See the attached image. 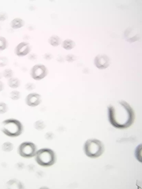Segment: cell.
<instances>
[{"mask_svg":"<svg viewBox=\"0 0 142 189\" xmlns=\"http://www.w3.org/2000/svg\"><path fill=\"white\" fill-rule=\"evenodd\" d=\"M108 110L109 121L116 128L126 129L130 127L134 122V111L130 105L124 101H119L109 105Z\"/></svg>","mask_w":142,"mask_h":189,"instance_id":"cell-1","label":"cell"},{"mask_svg":"<svg viewBox=\"0 0 142 189\" xmlns=\"http://www.w3.org/2000/svg\"><path fill=\"white\" fill-rule=\"evenodd\" d=\"M1 130L6 135L11 137H15L22 134L23 131V126L18 120L14 119H9L2 122Z\"/></svg>","mask_w":142,"mask_h":189,"instance_id":"cell-2","label":"cell"},{"mask_svg":"<svg viewBox=\"0 0 142 189\" xmlns=\"http://www.w3.org/2000/svg\"><path fill=\"white\" fill-rule=\"evenodd\" d=\"M35 160L39 165L43 167L53 165L56 161V155L54 151L48 148H43L37 151Z\"/></svg>","mask_w":142,"mask_h":189,"instance_id":"cell-3","label":"cell"},{"mask_svg":"<svg viewBox=\"0 0 142 189\" xmlns=\"http://www.w3.org/2000/svg\"><path fill=\"white\" fill-rule=\"evenodd\" d=\"M84 151L88 157L96 158L101 156L104 153V145L99 140L90 139L87 140L84 144Z\"/></svg>","mask_w":142,"mask_h":189,"instance_id":"cell-4","label":"cell"},{"mask_svg":"<svg viewBox=\"0 0 142 189\" xmlns=\"http://www.w3.org/2000/svg\"><path fill=\"white\" fill-rule=\"evenodd\" d=\"M35 145L31 142L22 143L18 149V153L22 157L30 158L35 156L37 151Z\"/></svg>","mask_w":142,"mask_h":189,"instance_id":"cell-5","label":"cell"},{"mask_svg":"<svg viewBox=\"0 0 142 189\" xmlns=\"http://www.w3.org/2000/svg\"><path fill=\"white\" fill-rule=\"evenodd\" d=\"M47 69L42 65H37L34 66L30 71L31 78L36 81H40L45 78L48 74Z\"/></svg>","mask_w":142,"mask_h":189,"instance_id":"cell-6","label":"cell"},{"mask_svg":"<svg viewBox=\"0 0 142 189\" xmlns=\"http://www.w3.org/2000/svg\"><path fill=\"white\" fill-rule=\"evenodd\" d=\"M42 101L41 96L38 93H32L29 94L26 97L25 102L30 107H34L39 105Z\"/></svg>","mask_w":142,"mask_h":189,"instance_id":"cell-7","label":"cell"},{"mask_svg":"<svg viewBox=\"0 0 142 189\" xmlns=\"http://www.w3.org/2000/svg\"><path fill=\"white\" fill-rule=\"evenodd\" d=\"M95 63L97 68L100 69L107 68L110 64V59L108 57L104 54L98 55L95 58Z\"/></svg>","mask_w":142,"mask_h":189,"instance_id":"cell-8","label":"cell"},{"mask_svg":"<svg viewBox=\"0 0 142 189\" xmlns=\"http://www.w3.org/2000/svg\"><path fill=\"white\" fill-rule=\"evenodd\" d=\"M31 48L29 44L26 42L19 44L15 48V53L19 57H23L27 55L30 51Z\"/></svg>","mask_w":142,"mask_h":189,"instance_id":"cell-9","label":"cell"},{"mask_svg":"<svg viewBox=\"0 0 142 189\" xmlns=\"http://www.w3.org/2000/svg\"><path fill=\"white\" fill-rule=\"evenodd\" d=\"M7 85L12 89H16L20 86L21 82L18 78L13 77L8 80Z\"/></svg>","mask_w":142,"mask_h":189,"instance_id":"cell-10","label":"cell"},{"mask_svg":"<svg viewBox=\"0 0 142 189\" xmlns=\"http://www.w3.org/2000/svg\"><path fill=\"white\" fill-rule=\"evenodd\" d=\"M25 24L24 22L20 18H16L13 20L10 23V26L14 29H18L23 27Z\"/></svg>","mask_w":142,"mask_h":189,"instance_id":"cell-11","label":"cell"},{"mask_svg":"<svg viewBox=\"0 0 142 189\" xmlns=\"http://www.w3.org/2000/svg\"><path fill=\"white\" fill-rule=\"evenodd\" d=\"M75 45V42L70 39L64 41L62 44V47L64 49L69 50L73 48Z\"/></svg>","mask_w":142,"mask_h":189,"instance_id":"cell-12","label":"cell"},{"mask_svg":"<svg viewBox=\"0 0 142 189\" xmlns=\"http://www.w3.org/2000/svg\"><path fill=\"white\" fill-rule=\"evenodd\" d=\"M49 43L52 46L56 47L59 45L61 43V40L58 36L54 35L51 36L49 39Z\"/></svg>","mask_w":142,"mask_h":189,"instance_id":"cell-13","label":"cell"},{"mask_svg":"<svg viewBox=\"0 0 142 189\" xmlns=\"http://www.w3.org/2000/svg\"><path fill=\"white\" fill-rule=\"evenodd\" d=\"M3 77L9 80L14 77V72L13 70L9 69H5L2 73Z\"/></svg>","mask_w":142,"mask_h":189,"instance_id":"cell-14","label":"cell"},{"mask_svg":"<svg viewBox=\"0 0 142 189\" xmlns=\"http://www.w3.org/2000/svg\"><path fill=\"white\" fill-rule=\"evenodd\" d=\"M21 97V93L19 91L16 90L12 91L9 94L10 98L14 100H19Z\"/></svg>","mask_w":142,"mask_h":189,"instance_id":"cell-15","label":"cell"},{"mask_svg":"<svg viewBox=\"0 0 142 189\" xmlns=\"http://www.w3.org/2000/svg\"><path fill=\"white\" fill-rule=\"evenodd\" d=\"M14 148V145L11 143L7 142L4 143L2 145V150L6 152H10Z\"/></svg>","mask_w":142,"mask_h":189,"instance_id":"cell-16","label":"cell"},{"mask_svg":"<svg viewBox=\"0 0 142 189\" xmlns=\"http://www.w3.org/2000/svg\"><path fill=\"white\" fill-rule=\"evenodd\" d=\"M7 105L3 102H0V115L5 114L8 110Z\"/></svg>","mask_w":142,"mask_h":189,"instance_id":"cell-17","label":"cell"},{"mask_svg":"<svg viewBox=\"0 0 142 189\" xmlns=\"http://www.w3.org/2000/svg\"><path fill=\"white\" fill-rule=\"evenodd\" d=\"M7 42L5 38L0 36V51L5 49L7 47Z\"/></svg>","mask_w":142,"mask_h":189,"instance_id":"cell-18","label":"cell"},{"mask_svg":"<svg viewBox=\"0 0 142 189\" xmlns=\"http://www.w3.org/2000/svg\"><path fill=\"white\" fill-rule=\"evenodd\" d=\"M8 62L7 58L6 57H0V67L6 66Z\"/></svg>","mask_w":142,"mask_h":189,"instance_id":"cell-19","label":"cell"},{"mask_svg":"<svg viewBox=\"0 0 142 189\" xmlns=\"http://www.w3.org/2000/svg\"><path fill=\"white\" fill-rule=\"evenodd\" d=\"M36 86L34 84L31 82L27 83L25 85V88L27 91H32L35 88Z\"/></svg>","mask_w":142,"mask_h":189,"instance_id":"cell-20","label":"cell"},{"mask_svg":"<svg viewBox=\"0 0 142 189\" xmlns=\"http://www.w3.org/2000/svg\"><path fill=\"white\" fill-rule=\"evenodd\" d=\"M34 126L36 129H41L44 127L45 124L43 121L41 120H39L35 123Z\"/></svg>","mask_w":142,"mask_h":189,"instance_id":"cell-21","label":"cell"},{"mask_svg":"<svg viewBox=\"0 0 142 189\" xmlns=\"http://www.w3.org/2000/svg\"><path fill=\"white\" fill-rule=\"evenodd\" d=\"M66 59L69 62H72L75 60V57L72 54H69L66 56Z\"/></svg>","mask_w":142,"mask_h":189,"instance_id":"cell-22","label":"cell"},{"mask_svg":"<svg viewBox=\"0 0 142 189\" xmlns=\"http://www.w3.org/2000/svg\"><path fill=\"white\" fill-rule=\"evenodd\" d=\"M7 14L4 12H2L0 13V21H4L7 18Z\"/></svg>","mask_w":142,"mask_h":189,"instance_id":"cell-23","label":"cell"},{"mask_svg":"<svg viewBox=\"0 0 142 189\" xmlns=\"http://www.w3.org/2000/svg\"><path fill=\"white\" fill-rule=\"evenodd\" d=\"M53 56L49 53H47L44 55V58L47 60H50L53 58Z\"/></svg>","mask_w":142,"mask_h":189,"instance_id":"cell-24","label":"cell"},{"mask_svg":"<svg viewBox=\"0 0 142 189\" xmlns=\"http://www.w3.org/2000/svg\"><path fill=\"white\" fill-rule=\"evenodd\" d=\"M5 89V85L4 83L1 80L0 81V92L3 91Z\"/></svg>","mask_w":142,"mask_h":189,"instance_id":"cell-25","label":"cell"},{"mask_svg":"<svg viewBox=\"0 0 142 189\" xmlns=\"http://www.w3.org/2000/svg\"><path fill=\"white\" fill-rule=\"evenodd\" d=\"M2 77H2V73H1V72H0V81H1V80L2 79Z\"/></svg>","mask_w":142,"mask_h":189,"instance_id":"cell-26","label":"cell"}]
</instances>
